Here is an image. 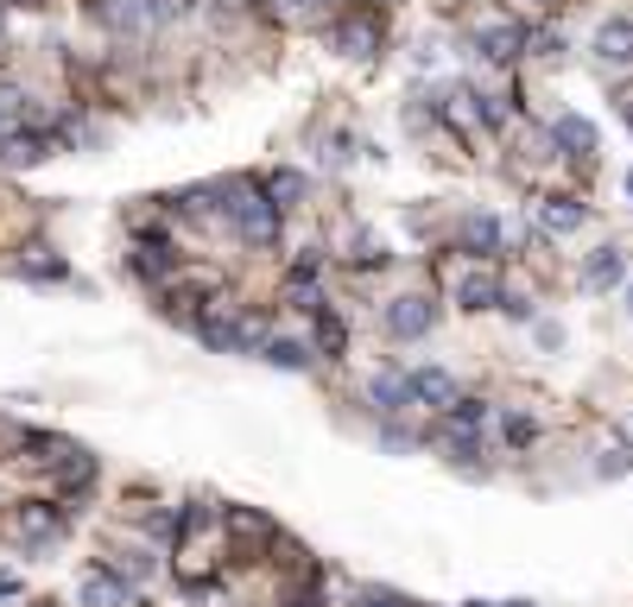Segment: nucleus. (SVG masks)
Masks as SVG:
<instances>
[{"label":"nucleus","mask_w":633,"mask_h":607,"mask_svg":"<svg viewBox=\"0 0 633 607\" xmlns=\"http://www.w3.org/2000/svg\"><path fill=\"white\" fill-rule=\"evenodd\" d=\"M501 298H507V291L494 286V273H463V279H456V304H463V311H494Z\"/></svg>","instance_id":"ddd939ff"},{"label":"nucleus","mask_w":633,"mask_h":607,"mask_svg":"<svg viewBox=\"0 0 633 607\" xmlns=\"http://www.w3.org/2000/svg\"><path fill=\"white\" fill-rule=\"evenodd\" d=\"M456 241H463L469 260H494V253H501V222H494V215H469V222L456 228Z\"/></svg>","instance_id":"9d476101"},{"label":"nucleus","mask_w":633,"mask_h":607,"mask_svg":"<svg viewBox=\"0 0 633 607\" xmlns=\"http://www.w3.org/2000/svg\"><path fill=\"white\" fill-rule=\"evenodd\" d=\"M355 607H412V602H400V595H380V589H374V595H362Z\"/></svg>","instance_id":"b1692460"},{"label":"nucleus","mask_w":633,"mask_h":607,"mask_svg":"<svg viewBox=\"0 0 633 607\" xmlns=\"http://www.w3.org/2000/svg\"><path fill=\"white\" fill-rule=\"evenodd\" d=\"M83 607H134V582L121 570H89L83 576Z\"/></svg>","instance_id":"39448f33"},{"label":"nucleus","mask_w":633,"mask_h":607,"mask_svg":"<svg viewBox=\"0 0 633 607\" xmlns=\"http://www.w3.org/2000/svg\"><path fill=\"white\" fill-rule=\"evenodd\" d=\"M621 279H628V260H621V253H615V248L590 253V286H596V291L621 286Z\"/></svg>","instance_id":"2eb2a0df"},{"label":"nucleus","mask_w":633,"mask_h":607,"mask_svg":"<svg viewBox=\"0 0 633 607\" xmlns=\"http://www.w3.org/2000/svg\"><path fill=\"white\" fill-rule=\"evenodd\" d=\"M13 114H20V96H13V89H0V140H7V127H13Z\"/></svg>","instance_id":"4be33fe9"},{"label":"nucleus","mask_w":633,"mask_h":607,"mask_svg":"<svg viewBox=\"0 0 633 607\" xmlns=\"http://www.w3.org/2000/svg\"><path fill=\"white\" fill-rule=\"evenodd\" d=\"M633 468V450H615V456H602V475H628Z\"/></svg>","instance_id":"5701e85b"},{"label":"nucleus","mask_w":633,"mask_h":607,"mask_svg":"<svg viewBox=\"0 0 633 607\" xmlns=\"http://www.w3.org/2000/svg\"><path fill=\"white\" fill-rule=\"evenodd\" d=\"M197 342H203V349H216V355H241V349L254 342V329L223 323V317H197Z\"/></svg>","instance_id":"1a4fd4ad"},{"label":"nucleus","mask_w":633,"mask_h":607,"mask_svg":"<svg viewBox=\"0 0 633 607\" xmlns=\"http://www.w3.org/2000/svg\"><path fill=\"white\" fill-rule=\"evenodd\" d=\"M0 595H20V576H0Z\"/></svg>","instance_id":"393cba45"},{"label":"nucleus","mask_w":633,"mask_h":607,"mask_svg":"<svg viewBox=\"0 0 633 607\" xmlns=\"http://www.w3.org/2000/svg\"><path fill=\"white\" fill-rule=\"evenodd\" d=\"M596 58L608 71H628L633 64V20H602L596 26Z\"/></svg>","instance_id":"423d86ee"},{"label":"nucleus","mask_w":633,"mask_h":607,"mask_svg":"<svg viewBox=\"0 0 633 607\" xmlns=\"http://www.w3.org/2000/svg\"><path fill=\"white\" fill-rule=\"evenodd\" d=\"M266 361L286 367V374H304V367H311V349H304V342H266Z\"/></svg>","instance_id":"f3484780"},{"label":"nucleus","mask_w":633,"mask_h":607,"mask_svg":"<svg viewBox=\"0 0 633 607\" xmlns=\"http://www.w3.org/2000/svg\"><path fill=\"white\" fill-rule=\"evenodd\" d=\"M412 399L431 405V412H456V380H450L444 367H418L412 374Z\"/></svg>","instance_id":"6e6552de"},{"label":"nucleus","mask_w":633,"mask_h":607,"mask_svg":"<svg viewBox=\"0 0 633 607\" xmlns=\"http://www.w3.org/2000/svg\"><path fill=\"white\" fill-rule=\"evenodd\" d=\"M7 532H13V544L38 551V544H51V538L64 532V513H58L51 501H20L13 506V519H7Z\"/></svg>","instance_id":"f03ea898"},{"label":"nucleus","mask_w":633,"mask_h":607,"mask_svg":"<svg viewBox=\"0 0 633 607\" xmlns=\"http://www.w3.org/2000/svg\"><path fill=\"white\" fill-rule=\"evenodd\" d=\"M476 51H482L488 64H514L526 51V26L507 20V13H501V20H482V26H476Z\"/></svg>","instance_id":"20e7f679"},{"label":"nucleus","mask_w":633,"mask_h":607,"mask_svg":"<svg viewBox=\"0 0 633 607\" xmlns=\"http://www.w3.org/2000/svg\"><path fill=\"white\" fill-rule=\"evenodd\" d=\"M628 304H633V286H628Z\"/></svg>","instance_id":"c85d7f7f"},{"label":"nucleus","mask_w":633,"mask_h":607,"mask_svg":"<svg viewBox=\"0 0 633 607\" xmlns=\"http://www.w3.org/2000/svg\"><path fill=\"white\" fill-rule=\"evenodd\" d=\"M223 210L241 241H254V248L279 241V203H273V190H235V203H223Z\"/></svg>","instance_id":"f257e3e1"},{"label":"nucleus","mask_w":633,"mask_h":607,"mask_svg":"<svg viewBox=\"0 0 633 607\" xmlns=\"http://www.w3.org/2000/svg\"><path fill=\"white\" fill-rule=\"evenodd\" d=\"M628 121H633V108H628Z\"/></svg>","instance_id":"c756f323"},{"label":"nucleus","mask_w":633,"mask_h":607,"mask_svg":"<svg viewBox=\"0 0 633 607\" xmlns=\"http://www.w3.org/2000/svg\"><path fill=\"white\" fill-rule=\"evenodd\" d=\"M628 197H633V172H628Z\"/></svg>","instance_id":"cd10ccee"},{"label":"nucleus","mask_w":633,"mask_h":607,"mask_svg":"<svg viewBox=\"0 0 633 607\" xmlns=\"http://www.w3.org/2000/svg\"><path fill=\"white\" fill-rule=\"evenodd\" d=\"M336 45H342L349 58H374V45H380V26H374V20H355V26H342V33H336Z\"/></svg>","instance_id":"dca6fc26"},{"label":"nucleus","mask_w":633,"mask_h":607,"mask_svg":"<svg viewBox=\"0 0 633 607\" xmlns=\"http://www.w3.org/2000/svg\"><path fill=\"white\" fill-rule=\"evenodd\" d=\"M26 279H64V260H45V248H26Z\"/></svg>","instance_id":"6ab92c4d"},{"label":"nucleus","mask_w":633,"mask_h":607,"mask_svg":"<svg viewBox=\"0 0 633 607\" xmlns=\"http://www.w3.org/2000/svg\"><path fill=\"white\" fill-rule=\"evenodd\" d=\"M501 437H507V443H532V418H507Z\"/></svg>","instance_id":"412c9836"},{"label":"nucleus","mask_w":633,"mask_h":607,"mask_svg":"<svg viewBox=\"0 0 633 607\" xmlns=\"http://www.w3.org/2000/svg\"><path fill=\"white\" fill-rule=\"evenodd\" d=\"M0 38H7V13H0Z\"/></svg>","instance_id":"bb28decb"},{"label":"nucleus","mask_w":633,"mask_h":607,"mask_svg":"<svg viewBox=\"0 0 633 607\" xmlns=\"http://www.w3.org/2000/svg\"><path fill=\"white\" fill-rule=\"evenodd\" d=\"M266 190H273V203H279V210H292V203L304 197V172H273Z\"/></svg>","instance_id":"a211bd4d"},{"label":"nucleus","mask_w":633,"mask_h":607,"mask_svg":"<svg viewBox=\"0 0 633 607\" xmlns=\"http://www.w3.org/2000/svg\"><path fill=\"white\" fill-rule=\"evenodd\" d=\"M317 349H324V355H342V349H349V336H342V323H336L330 311L317 317Z\"/></svg>","instance_id":"aec40b11"},{"label":"nucleus","mask_w":633,"mask_h":607,"mask_svg":"<svg viewBox=\"0 0 633 607\" xmlns=\"http://www.w3.org/2000/svg\"><path fill=\"white\" fill-rule=\"evenodd\" d=\"M552 146L570 152V159H590V152H596V121H583V114H558V121H552Z\"/></svg>","instance_id":"0eeeda50"},{"label":"nucleus","mask_w":633,"mask_h":607,"mask_svg":"<svg viewBox=\"0 0 633 607\" xmlns=\"http://www.w3.org/2000/svg\"><path fill=\"white\" fill-rule=\"evenodd\" d=\"M526 7H558V0H526Z\"/></svg>","instance_id":"a878e982"},{"label":"nucleus","mask_w":633,"mask_h":607,"mask_svg":"<svg viewBox=\"0 0 633 607\" xmlns=\"http://www.w3.org/2000/svg\"><path fill=\"white\" fill-rule=\"evenodd\" d=\"M58 140H45V134H7L0 140V165H13V172H26V165H38L45 152H51Z\"/></svg>","instance_id":"4468645a"},{"label":"nucleus","mask_w":633,"mask_h":607,"mask_svg":"<svg viewBox=\"0 0 633 607\" xmlns=\"http://www.w3.org/2000/svg\"><path fill=\"white\" fill-rule=\"evenodd\" d=\"M583 222H590V210H583L577 197H545V203H539V228H545V235H577Z\"/></svg>","instance_id":"9b49d317"},{"label":"nucleus","mask_w":633,"mask_h":607,"mask_svg":"<svg viewBox=\"0 0 633 607\" xmlns=\"http://www.w3.org/2000/svg\"><path fill=\"white\" fill-rule=\"evenodd\" d=\"M431 323H438V304H431V298H418V291H406V298H393V304H387V336H393V342L431 336Z\"/></svg>","instance_id":"7ed1b4c3"},{"label":"nucleus","mask_w":633,"mask_h":607,"mask_svg":"<svg viewBox=\"0 0 633 607\" xmlns=\"http://www.w3.org/2000/svg\"><path fill=\"white\" fill-rule=\"evenodd\" d=\"M368 399L380 405V412H406V405H418V399H412V374H400V367L374 374V380H368Z\"/></svg>","instance_id":"f8f14e48"}]
</instances>
